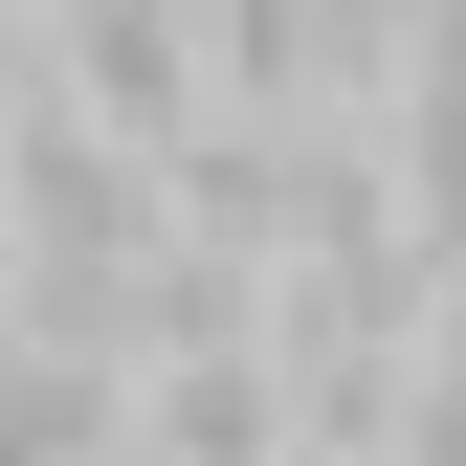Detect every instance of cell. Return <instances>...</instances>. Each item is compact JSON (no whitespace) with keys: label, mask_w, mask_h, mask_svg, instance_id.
<instances>
[{"label":"cell","mask_w":466,"mask_h":466,"mask_svg":"<svg viewBox=\"0 0 466 466\" xmlns=\"http://www.w3.org/2000/svg\"><path fill=\"white\" fill-rule=\"evenodd\" d=\"M134 466H289V356H267V333L156 356L134 378Z\"/></svg>","instance_id":"cell-1"}]
</instances>
